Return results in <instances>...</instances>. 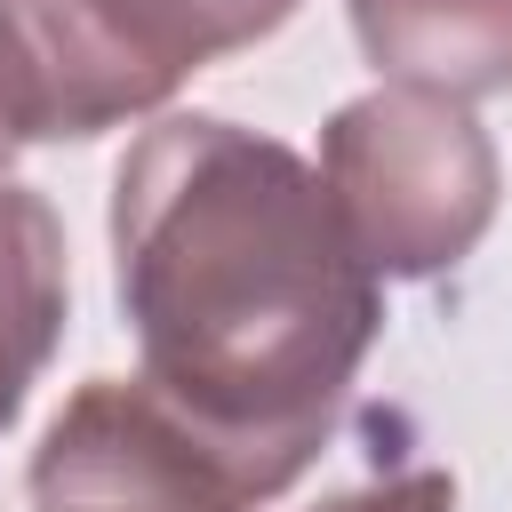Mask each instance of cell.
Instances as JSON below:
<instances>
[{
    "instance_id": "8",
    "label": "cell",
    "mask_w": 512,
    "mask_h": 512,
    "mask_svg": "<svg viewBox=\"0 0 512 512\" xmlns=\"http://www.w3.org/2000/svg\"><path fill=\"white\" fill-rule=\"evenodd\" d=\"M8 160H16V144H8V128H0V176H8Z\"/></svg>"
},
{
    "instance_id": "4",
    "label": "cell",
    "mask_w": 512,
    "mask_h": 512,
    "mask_svg": "<svg viewBox=\"0 0 512 512\" xmlns=\"http://www.w3.org/2000/svg\"><path fill=\"white\" fill-rule=\"evenodd\" d=\"M304 472L208 432L144 376H88L48 424L24 496L32 512H256Z\"/></svg>"
},
{
    "instance_id": "1",
    "label": "cell",
    "mask_w": 512,
    "mask_h": 512,
    "mask_svg": "<svg viewBox=\"0 0 512 512\" xmlns=\"http://www.w3.org/2000/svg\"><path fill=\"white\" fill-rule=\"evenodd\" d=\"M112 288L136 376L296 472L360 376L384 296L320 168L216 112H168L112 176Z\"/></svg>"
},
{
    "instance_id": "6",
    "label": "cell",
    "mask_w": 512,
    "mask_h": 512,
    "mask_svg": "<svg viewBox=\"0 0 512 512\" xmlns=\"http://www.w3.org/2000/svg\"><path fill=\"white\" fill-rule=\"evenodd\" d=\"M64 296H72V264H64L56 208L32 184L0 176V432L24 416L64 336Z\"/></svg>"
},
{
    "instance_id": "7",
    "label": "cell",
    "mask_w": 512,
    "mask_h": 512,
    "mask_svg": "<svg viewBox=\"0 0 512 512\" xmlns=\"http://www.w3.org/2000/svg\"><path fill=\"white\" fill-rule=\"evenodd\" d=\"M312 512H456V480L432 464H400V472H376L344 496H320Z\"/></svg>"
},
{
    "instance_id": "3",
    "label": "cell",
    "mask_w": 512,
    "mask_h": 512,
    "mask_svg": "<svg viewBox=\"0 0 512 512\" xmlns=\"http://www.w3.org/2000/svg\"><path fill=\"white\" fill-rule=\"evenodd\" d=\"M320 184L376 280H432L496 224L504 160L472 104L368 88L320 128Z\"/></svg>"
},
{
    "instance_id": "2",
    "label": "cell",
    "mask_w": 512,
    "mask_h": 512,
    "mask_svg": "<svg viewBox=\"0 0 512 512\" xmlns=\"http://www.w3.org/2000/svg\"><path fill=\"white\" fill-rule=\"evenodd\" d=\"M288 16L296 0H0V128L16 152L88 144Z\"/></svg>"
},
{
    "instance_id": "5",
    "label": "cell",
    "mask_w": 512,
    "mask_h": 512,
    "mask_svg": "<svg viewBox=\"0 0 512 512\" xmlns=\"http://www.w3.org/2000/svg\"><path fill=\"white\" fill-rule=\"evenodd\" d=\"M384 88L480 104L512 88V0H344Z\"/></svg>"
}]
</instances>
